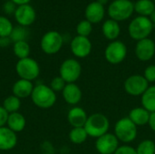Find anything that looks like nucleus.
Returning <instances> with one entry per match:
<instances>
[{
  "label": "nucleus",
  "instance_id": "1",
  "mask_svg": "<svg viewBox=\"0 0 155 154\" xmlns=\"http://www.w3.org/2000/svg\"><path fill=\"white\" fill-rule=\"evenodd\" d=\"M84 128L85 129L88 136L97 139L109 133L110 122L106 115L95 113L88 116Z\"/></svg>",
  "mask_w": 155,
  "mask_h": 154
},
{
  "label": "nucleus",
  "instance_id": "2",
  "mask_svg": "<svg viewBox=\"0 0 155 154\" xmlns=\"http://www.w3.org/2000/svg\"><path fill=\"white\" fill-rule=\"evenodd\" d=\"M30 97L33 103L41 109H49L53 107L57 100L56 93H54L50 86L43 84L34 87Z\"/></svg>",
  "mask_w": 155,
  "mask_h": 154
},
{
  "label": "nucleus",
  "instance_id": "3",
  "mask_svg": "<svg viewBox=\"0 0 155 154\" xmlns=\"http://www.w3.org/2000/svg\"><path fill=\"white\" fill-rule=\"evenodd\" d=\"M153 29V23L150 17L137 16L131 21L128 26V33L132 39L135 41H141L145 38H149Z\"/></svg>",
  "mask_w": 155,
  "mask_h": 154
},
{
  "label": "nucleus",
  "instance_id": "4",
  "mask_svg": "<svg viewBox=\"0 0 155 154\" xmlns=\"http://www.w3.org/2000/svg\"><path fill=\"white\" fill-rule=\"evenodd\" d=\"M114 134L119 142L125 144L133 143L138 135L137 126L129 119V117H123L119 119L114 128Z\"/></svg>",
  "mask_w": 155,
  "mask_h": 154
},
{
  "label": "nucleus",
  "instance_id": "5",
  "mask_svg": "<svg viewBox=\"0 0 155 154\" xmlns=\"http://www.w3.org/2000/svg\"><path fill=\"white\" fill-rule=\"evenodd\" d=\"M134 11V4L131 0H114L108 6L111 19L119 22L129 19Z\"/></svg>",
  "mask_w": 155,
  "mask_h": 154
},
{
  "label": "nucleus",
  "instance_id": "6",
  "mask_svg": "<svg viewBox=\"0 0 155 154\" xmlns=\"http://www.w3.org/2000/svg\"><path fill=\"white\" fill-rule=\"evenodd\" d=\"M15 72L20 79L32 82L39 76L40 66L35 59L26 57L17 61L15 64Z\"/></svg>",
  "mask_w": 155,
  "mask_h": 154
},
{
  "label": "nucleus",
  "instance_id": "7",
  "mask_svg": "<svg viewBox=\"0 0 155 154\" xmlns=\"http://www.w3.org/2000/svg\"><path fill=\"white\" fill-rule=\"evenodd\" d=\"M64 37L57 31H49L45 33L40 41L42 51L46 54H55L63 47Z\"/></svg>",
  "mask_w": 155,
  "mask_h": 154
},
{
  "label": "nucleus",
  "instance_id": "8",
  "mask_svg": "<svg viewBox=\"0 0 155 154\" xmlns=\"http://www.w3.org/2000/svg\"><path fill=\"white\" fill-rule=\"evenodd\" d=\"M82 65L76 59H65L60 65L59 74L66 84L75 83L81 76Z\"/></svg>",
  "mask_w": 155,
  "mask_h": 154
},
{
  "label": "nucleus",
  "instance_id": "9",
  "mask_svg": "<svg viewBox=\"0 0 155 154\" xmlns=\"http://www.w3.org/2000/svg\"><path fill=\"white\" fill-rule=\"evenodd\" d=\"M127 56V47L122 41H112L104 50V57L111 64H119Z\"/></svg>",
  "mask_w": 155,
  "mask_h": 154
},
{
  "label": "nucleus",
  "instance_id": "10",
  "mask_svg": "<svg viewBox=\"0 0 155 154\" xmlns=\"http://www.w3.org/2000/svg\"><path fill=\"white\" fill-rule=\"evenodd\" d=\"M150 84L146 81L143 75L133 74L125 79L124 83V89L131 96H142L148 89Z\"/></svg>",
  "mask_w": 155,
  "mask_h": 154
},
{
  "label": "nucleus",
  "instance_id": "11",
  "mask_svg": "<svg viewBox=\"0 0 155 154\" xmlns=\"http://www.w3.org/2000/svg\"><path fill=\"white\" fill-rule=\"evenodd\" d=\"M119 140L114 133H107L95 141V149L100 154H114L118 149Z\"/></svg>",
  "mask_w": 155,
  "mask_h": 154
},
{
  "label": "nucleus",
  "instance_id": "12",
  "mask_svg": "<svg viewBox=\"0 0 155 154\" xmlns=\"http://www.w3.org/2000/svg\"><path fill=\"white\" fill-rule=\"evenodd\" d=\"M72 54L77 58H85L92 52V42L88 37L76 35L74 37L70 44Z\"/></svg>",
  "mask_w": 155,
  "mask_h": 154
},
{
  "label": "nucleus",
  "instance_id": "13",
  "mask_svg": "<svg viewBox=\"0 0 155 154\" xmlns=\"http://www.w3.org/2000/svg\"><path fill=\"white\" fill-rule=\"evenodd\" d=\"M14 15L18 25L24 27L29 26L34 24L36 18L35 10L29 4L18 5L15 9Z\"/></svg>",
  "mask_w": 155,
  "mask_h": 154
},
{
  "label": "nucleus",
  "instance_id": "14",
  "mask_svg": "<svg viewBox=\"0 0 155 154\" xmlns=\"http://www.w3.org/2000/svg\"><path fill=\"white\" fill-rule=\"evenodd\" d=\"M135 55L141 62H148L155 55V43L151 38L138 41L135 45Z\"/></svg>",
  "mask_w": 155,
  "mask_h": 154
},
{
  "label": "nucleus",
  "instance_id": "15",
  "mask_svg": "<svg viewBox=\"0 0 155 154\" xmlns=\"http://www.w3.org/2000/svg\"><path fill=\"white\" fill-rule=\"evenodd\" d=\"M104 15H105L104 5L98 3L97 1H94L88 4L84 11L85 19L89 21L91 24L100 23L101 21H103Z\"/></svg>",
  "mask_w": 155,
  "mask_h": 154
},
{
  "label": "nucleus",
  "instance_id": "16",
  "mask_svg": "<svg viewBox=\"0 0 155 154\" xmlns=\"http://www.w3.org/2000/svg\"><path fill=\"white\" fill-rule=\"evenodd\" d=\"M62 94L65 103L73 106H76L81 102L83 97V92L75 83L66 84Z\"/></svg>",
  "mask_w": 155,
  "mask_h": 154
},
{
  "label": "nucleus",
  "instance_id": "17",
  "mask_svg": "<svg viewBox=\"0 0 155 154\" xmlns=\"http://www.w3.org/2000/svg\"><path fill=\"white\" fill-rule=\"evenodd\" d=\"M17 144V136L7 126L0 127V151L5 152L14 149Z\"/></svg>",
  "mask_w": 155,
  "mask_h": 154
},
{
  "label": "nucleus",
  "instance_id": "18",
  "mask_svg": "<svg viewBox=\"0 0 155 154\" xmlns=\"http://www.w3.org/2000/svg\"><path fill=\"white\" fill-rule=\"evenodd\" d=\"M87 118L88 115L86 112L82 107H79L77 105L72 107L67 113V121L73 128L84 127L87 121Z\"/></svg>",
  "mask_w": 155,
  "mask_h": 154
},
{
  "label": "nucleus",
  "instance_id": "19",
  "mask_svg": "<svg viewBox=\"0 0 155 154\" xmlns=\"http://www.w3.org/2000/svg\"><path fill=\"white\" fill-rule=\"evenodd\" d=\"M34 87L35 85L31 81L19 79L14 84L12 87L13 95L18 97L19 99H25L31 96Z\"/></svg>",
  "mask_w": 155,
  "mask_h": 154
},
{
  "label": "nucleus",
  "instance_id": "20",
  "mask_svg": "<svg viewBox=\"0 0 155 154\" xmlns=\"http://www.w3.org/2000/svg\"><path fill=\"white\" fill-rule=\"evenodd\" d=\"M150 114L151 113L145 110L143 106H139V107L133 108L129 112L128 117L137 127H140V126H145L148 124Z\"/></svg>",
  "mask_w": 155,
  "mask_h": 154
},
{
  "label": "nucleus",
  "instance_id": "21",
  "mask_svg": "<svg viewBox=\"0 0 155 154\" xmlns=\"http://www.w3.org/2000/svg\"><path fill=\"white\" fill-rule=\"evenodd\" d=\"M102 33L104 36L111 42L117 40L121 34V27L119 23L113 19H108L104 21L102 25Z\"/></svg>",
  "mask_w": 155,
  "mask_h": 154
},
{
  "label": "nucleus",
  "instance_id": "22",
  "mask_svg": "<svg viewBox=\"0 0 155 154\" xmlns=\"http://www.w3.org/2000/svg\"><path fill=\"white\" fill-rule=\"evenodd\" d=\"M6 124L10 130H12L13 132L16 133L22 132L25 128L26 120L25 116L19 112L13 113H9Z\"/></svg>",
  "mask_w": 155,
  "mask_h": 154
},
{
  "label": "nucleus",
  "instance_id": "23",
  "mask_svg": "<svg viewBox=\"0 0 155 154\" xmlns=\"http://www.w3.org/2000/svg\"><path fill=\"white\" fill-rule=\"evenodd\" d=\"M142 106L149 113L155 112V85H151L141 96Z\"/></svg>",
  "mask_w": 155,
  "mask_h": 154
},
{
  "label": "nucleus",
  "instance_id": "24",
  "mask_svg": "<svg viewBox=\"0 0 155 154\" xmlns=\"http://www.w3.org/2000/svg\"><path fill=\"white\" fill-rule=\"evenodd\" d=\"M154 10L155 4L152 0H137L134 3V11L141 16H151Z\"/></svg>",
  "mask_w": 155,
  "mask_h": 154
},
{
  "label": "nucleus",
  "instance_id": "25",
  "mask_svg": "<svg viewBox=\"0 0 155 154\" xmlns=\"http://www.w3.org/2000/svg\"><path fill=\"white\" fill-rule=\"evenodd\" d=\"M68 136H69L70 142L74 144H82L85 143L87 138L89 137L84 127L72 128Z\"/></svg>",
  "mask_w": 155,
  "mask_h": 154
},
{
  "label": "nucleus",
  "instance_id": "26",
  "mask_svg": "<svg viewBox=\"0 0 155 154\" xmlns=\"http://www.w3.org/2000/svg\"><path fill=\"white\" fill-rule=\"evenodd\" d=\"M13 52L18 59H24L29 57L30 45L26 41H19L14 43Z\"/></svg>",
  "mask_w": 155,
  "mask_h": 154
},
{
  "label": "nucleus",
  "instance_id": "27",
  "mask_svg": "<svg viewBox=\"0 0 155 154\" xmlns=\"http://www.w3.org/2000/svg\"><path fill=\"white\" fill-rule=\"evenodd\" d=\"M3 107L8 113H17L21 107V99L13 94L9 95L4 100Z\"/></svg>",
  "mask_w": 155,
  "mask_h": 154
},
{
  "label": "nucleus",
  "instance_id": "28",
  "mask_svg": "<svg viewBox=\"0 0 155 154\" xmlns=\"http://www.w3.org/2000/svg\"><path fill=\"white\" fill-rule=\"evenodd\" d=\"M135 149L137 154H155V143L146 139L142 141Z\"/></svg>",
  "mask_w": 155,
  "mask_h": 154
},
{
  "label": "nucleus",
  "instance_id": "29",
  "mask_svg": "<svg viewBox=\"0 0 155 154\" xmlns=\"http://www.w3.org/2000/svg\"><path fill=\"white\" fill-rule=\"evenodd\" d=\"M13 29L12 22L5 16L0 15V37H9Z\"/></svg>",
  "mask_w": 155,
  "mask_h": 154
},
{
  "label": "nucleus",
  "instance_id": "30",
  "mask_svg": "<svg viewBox=\"0 0 155 154\" xmlns=\"http://www.w3.org/2000/svg\"><path fill=\"white\" fill-rule=\"evenodd\" d=\"M27 31L25 29V27L18 25L14 27L11 34H10V39L12 42L15 43V42H19V41H26V37H27Z\"/></svg>",
  "mask_w": 155,
  "mask_h": 154
},
{
  "label": "nucleus",
  "instance_id": "31",
  "mask_svg": "<svg viewBox=\"0 0 155 154\" xmlns=\"http://www.w3.org/2000/svg\"><path fill=\"white\" fill-rule=\"evenodd\" d=\"M93 24H91L89 21L85 20H82L78 23V25H76V33L77 35L80 36H84V37H88L92 31H93Z\"/></svg>",
  "mask_w": 155,
  "mask_h": 154
},
{
  "label": "nucleus",
  "instance_id": "32",
  "mask_svg": "<svg viewBox=\"0 0 155 154\" xmlns=\"http://www.w3.org/2000/svg\"><path fill=\"white\" fill-rule=\"evenodd\" d=\"M66 85V83L65 81L59 75V76H56L54 78L52 79L51 81V84H50V87L51 89L54 92V93H57V92H63L64 88L65 87Z\"/></svg>",
  "mask_w": 155,
  "mask_h": 154
},
{
  "label": "nucleus",
  "instance_id": "33",
  "mask_svg": "<svg viewBox=\"0 0 155 154\" xmlns=\"http://www.w3.org/2000/svg\"><path fill=\"white\" fill-rule=\"evenodd\" d=\"M143 77L149 84L155 83V64H150L144 69Z\"/></svg>",
  "mask_w": 155,
  "mask_h": 154
},
{
  "label": "nucleus",
  "instance_id": "34",
  "mask_svg": "<svg viewBox=\"0 0 155 154\" xmlns=\"http://www.w3.org/2000/svg\"><path fill=\"white\" fill-rule=\"evenodd\" d=\"M114 154H137V152H136L135 148H134L128 144H124V145H120L118 147V149L116 150Z\"/></svg>",
  "mask_w": 155,
  "mask_h": 154
},
{
  "label": "nucleus",
  "instance_id": "35",
  "mask_svg": "<svg viewBox=\"0 0 155 154\" xmlns=\"http://www.w3.org/2000/svg\"><path fill=\"white\" fill-rule=\"evenodd\" d=\"M8 116H9V113L5 110L3 106H0V127H4L6 125Z\"/></svg>",
  "mask_w": 155,
  "mask_h": 154
},
{
  "label": "nucleus",
  "instance_id": "36",
  "mask_svg": "<svg viewBox=\"0 0 155 154\" xmlns=\"http://www.w3.org/2000/svg\"><path fill=\"white\" fill-rule=\"evenodd\" d=\"M15 5L12 2V1H8V2H5L4 4V11L5 13L10 15V14H15Z\"/></svg>",
  "mask_w": 155,
  "mask_h": 154
},
{
  "label": "nucleus",
  "instance_id": "37",
  "mask_svg": "<svg viewBox=\"0 0 155 154\" xmlns=\"http://www.w3.org/2000/svg\"><path fill=\"white\" fill-rule=\"evenodd\" d=\"M148 125H149L150 129H151L153 133H155V112L154 113H151Z\"/></svg>",
  "mask_w": 155,
  "mask_h": 154
},
{
  "label": "nucleus",
  "instance_id": "38",
  "mask_svg": "<svg viewBox=\"0 0 155 154\" xmlns=\"http://www.w3.org/2000/svg\"><path fill=\"white\" fill-rule=\"evenodd\" d=\"M10 37H0V47H6L11 44Z\"/></svg>",
  "mask_w": 155,
  "mask_h": 154
},
{
  "label": "nucleus",
  "instance_id": "39",
  "mask_svg": "<svg viewBox=\"0 0 155 154\" xmlns=\"http://www.w3.org/2000/svg\"><path fill=\"white\" fill-rule=\"evenodd\" d=\"M10 1H12L15 5L18 6V5H27L30 3L31 0H10Z\"/></svg>",
  "mask_w": 155,
  "mask_h": 154
},
{
  "label": "nucleus",
  "instance_id": "40",
  "mask_svg": "<svg viewBox=\"0 0 155 154\" xmlns=\"http://www.w3.org/2000/svg\"><path fill=\"white\" fill-rule=\"evenodd\" d=\"M150 19H151V21L153 23V25H155V10L154 12L151 15V16H150Z\"/></svg>",
  "mask_w": 155,
  "mask_h": 154
},
{
  "label": "nucleus",
  "instance_id": "41",
  "mask_svg": "<svg viewBox=\"0 0 155 154\" xmlns=\"http://www.w3.org/2000/svg\"><path fill=\"white\" fill-rule=\"evenodd\" d=\"M108 1H109V0H97V2H98V3H100V4H102L103 5H104L105 4H107V3H108Z\"/></svg>",
  "mask_w": 155,
  "mask_h": 154
},
{
  "label": "nucleus",
  "instance_id": "42",
  "mask_svg": "<svg viewBox=\"0 0 155 154\" xmlns=\"http://www.w3.org/2000/svg\"><path fill=\"white\" fill-rule=\"evenodd\" d=\"M153 2H154V4H155V0H153Z\"/></svg>",
  "mask_w": 155,
  "mask_h": 154
}]
</instances>
